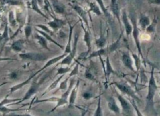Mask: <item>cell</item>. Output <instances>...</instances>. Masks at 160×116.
Instances as JSON below:
<instances>
[{"label":"cell","mask_w":160,"mask_h":116,"mask_svg":"<svg viewBox=\"0 0 160 116\" xmlns=\"http://www.w3.org/2000/svg\"><path fill=\"white\" fill-rule=\"evenodd\" d=\"M159 87L157 84L156 81L154 76V69L152 68L151 72L150 78L149 81L148 91L146 99V111H151L156 113L155 109L154 98L157 91Z\"/></svg>","instance_id":"6da1fadb"},{"label":"cell","mask_w":160,"mask_h":116,"mask_svg":"<svg viewBox=\"0 0 160 116\" xmlns=\"http://www.w3.org/2000/svg\"><path fill=\"white\" fill-rule=\"evenodd\" d=\"M75 84V81L74 79H73L70 82L69 86L68 87V88L65 91V92L62 95L61 97L60 98H59V99H58V101L57 102V104L56 105L55 107H54L53 109H52L50 111V112H53L60 107L63 106L65 105L68 104V98L69 97L70 94Z\"/></svg>","instance_id":"7a4b0ae2"},{"label":"cell","mask_w":160,"mask_h":116,"mask_svg":"<svg viewBox=\"0 0 160 116\" xmlns=\"http://www.w3.org/2000/svg\"><path fill=\"white\" fill-rule=\"evenodd\" d=\"M113 85H115L117 88L121 92L124 94L128 95V96L131 97V98L134 99L135 100L137 101H140V99L138 96L136 94L134 91L133 90L129 85L124 84V83H119L117 82H114L113 83Z\"/></svg>","instance_id":"3957f363"},{"label":"cell","mask_w":160,"mask_h":116,"mask_svg":"<svg viewBox=\"0 0 160 116\" xmlns=\"http://www.w3.org/2000/svg\"><path fill=\"white\" fill-rule=\"evenodd\" d=\"M78 39H79V35H78V34H76L75 37V42H74V44L73 49V50H72L71 52L69 54V55L68 54L63 59V60H62L61 63V65H70L71 64L72 62L75 57L76 53Z\"/></svg>","instance_id":"277c9868"},{"label":"cell","mask_w":160,"mask_h":116,"mask_svg":"<svg viewBox=\"0 0 160 116\" xmlns=\"http://www.w3.org/2000/svg\"><path fill=\"white\" fill-rule=\"evenodd\" d=\"M41 84V83H37L36 82H34V83H32L31 86L30 87V88L29 89L28 91L26 92V94L24 96V97L22 98L20 101L15 103L14 104H19L20 103L24 102L25 101L27 100L28 99L31 98V97H32L37 93Z\"/></svg>","instance_id":"5b68a950"},{"label":"cell","mask_w":160,"mask_h":116,"mask_svg":"<svg viewBox=\"0 0 160 116\" xmlns=\"http://www.w3.org/2000/svg\"><path fill=\"white\" fill-rule=\"evenodd\" d=\"M115 92L117 95V98L119 102L120 103L123 111L126 114L130 116L132 114V109L131 105L129 103L128 101L126 99H125L119 93L117 92L116 91H115Z\"/></svg>","instance_id":"8992f818"},{"label":"cell","mask_w":160,"mask_h":116,"mask_svg":"<svg viewBox=\"0 0 160 116\" xmlns=\"http://www.w3.org/2000/svg\"><path fill=\"white\" fill-rule=\"evenodd\" d=\"M20 57L21 58L24 60H30L35 61H43L47 59V57L44 54L33 53L21 54Z\"/></svg>","instance_id":"52a82bcc"},{"label":"cell","mask_w":160,"mask_h":116,"mask_svg":"<svg viewBox=\"0 0 160 116\" xmlns=\"http://www.w3.org/2000/svg\"><path fill=\"white\" fill-rule=\"evenodd\" d=\"M80 81H78L77 83L75 84L73 89H72L69 95V99L68 101V104L69 107H72L75 104L76 99L77 97L79 87Z\"/></svg>","instance_id":"ba28073f"},{"label":"cell","mask_w":160,"mask_h":116,"mask_svg":"<svg viewBox=\"0 0 160 116\" xmlns=\"http://www.w3.org/2000/svg\"><path fill=\"white\" fill-rule=\"evenodd\" d=\"M108 106L109 109L116 114L120 113V109L117 105L116 101L113 97L108 96L107 99Z\"/></svg>","instance_id":"9c48e42d"},{"label":"cell","mask_w":160,"mask_h":116,"mask_svg":"<svg viewBox=\"0 0 160 116\" xmlns=\"http://www.w3.org/2000/svg\"><path fill=\"white\" fill-rule=\"evenodd\" d=\"M132 20H133V23L134 24V29H133V36H134V38L136 44V46L138 50L139 53V55L141 56L142 57H143L142 53L141 51V49L140 44V42L139 41L138 39V29H137V27L136 24V21H135V19L134 17L133 16L132 18Z\"/></svg>","instance_id":"30bf717a"},{"label":"cell","mask_w":160,"mask_h":116,"mask_svg":"<svg viewBox=\"0 0 160 116\" xmlns=\"http://www.w3.org/2000/svg\"><path fill=\"white\" fill-rule=\"evenodd\" d=\"M68 54L64 53L63 54V55H62L59 56H58V57L54 58L53 59L50 60H49V61L47 63H46V64L41 69H40L39 71H38L37 73H35V75H37L38 73H40L41 71L46 69L48 67H50V66H51V65H53L54 64L57 63L58 62H59V61H60L62 59H63V58L65 57Z\"/></svg>","instance_id":"8fae6325"},{"label":"cell","mask_w":160,"mask_h":116,"mask_svg":"<svg viewBox=\"0 0 160 116\" xmlns=\"http://www.w3.org/2000/svg\"><path fill=\"white\" fill-rule=\"evenodd\" d=\"M34 77H35V76H34V75H33V76H31L29 79H27L26 81H24V82H22V83H20V84H17V85H15V86H14L11 87V88L10 89V91H9L10 94H12V93H13L14 92H16L17 91L19 90H20V89L22 88L25 87L26 85H27V84H28L29 83L31 80Z\"/></svg>","instance_id":"7c38bea8"},{"label":"cell","mask_w":160,"mask_h":116,"mask_svg":"<svg viewBox=\"0 0 160 116\" xmlns=\"http://www.w3.org/2000/svg\"><path fill=\"white\" fill-rule=\"evenodd\" d=\"M123 63L125 66L130 70L135 72L134 69L133 67V62L130 56L127 54H124L122 56Z\"/></svg>","instance_id":"4fadbf2b"},{"label":"cell","mask_w":160,"mask_h":116,"mask_svg":"<svg viewBox=\"0 0 160 116\" xmlns=\"http://www.w3.org/2000/svg\"><path fill=\"white\" fill-rule=\"evenodd\" d=\"M123 23H124V24L127 35L128 36L132 33L133 29L132 27L131 26V25L129 23V22L126 13L125 12H123Z\"/></svg>","instance_id":"5bb4252c"},{"label":"cell","mask_w":160,"mask_h":116,"mask_svg":"<svg viewBox=\"0 0 160 116\" xmlns=\"http://www.w3.org/2000/svg\"><path fill=\"white\" fill-rule=\"evenodd\" d=\"M64 76H65V75H62L60 77H59L57 80H56L55 81H54L53 83H52L49 87H48L47 89L44 91V92L42 94L41 96H43L44 95L50 92L51 91L53 90V89L56 88L57 87V86L58 85L60 81L63 78Z\"/></svg>","instance_id":"9a60e30c"},{"label":"cell","mask_w":160,"mask_h":116,"mask_svg":"<svg viewBox=\"0 0 160 116\" xmlns=\"http://www.w3.org/2000/svg\"><path fill=\"white\" fill-rule=\"evenodd\" d=\"M9 96V94L7 95L4 99L1 102H0V107L2 106H5L6 105H8V106L9 104H13L14 103L20 101L22 99V98L9 99L8 98Z\"/></svg>","instance_id":"2e32d148"},{"label":"cell","mask_w":160,"mask_h":116,"mask_svg":"<svg viewBox=\"0 0 160 116\" xmlns=\"http://www.w3.org/2000/svg\"><path fill=\"white\" fill-rule=\"evenodd\" d=\"M53 6L56 12L59 14H62L65 11V8L63 5L57 1V0H53Z\"/></svg>","instance_id":"e0dca14e"},{"label":"cell","mask_w":160,"mask_h":116,"mask_svg":"<svg viewBox=\"0 0 160 116\" xmlns=\"http://www.w3.org/2000/svg\"><path fill=\"white\" fill-rule=\"evenodd\" d=\"M73 7L74 9V10L76 11V12H77L80 16L83 18V20L85 21V22L86 23V24H88L86 14V12L83 10V9L81 8L79 6H76V5L73 6Z\"/></svg>","instance_id":"ac0fdd59"},{"label":"cell","mask_w":160,"mask_h":116,"mask_svg":"<svg viewBox=\"0 0 160 116\" xmlns=\"http://www.w3.org/2000/svg\"><path fill=\"white\" fill-rule=\"evenodd\" d=\"M111 7L113 10L114 14L116 16L118 20H120L119 18V9L118 4H117V0H111Z\"/></svg>","instance_id":"d6986e66"},{"label":"cell","mask_w":160,"mask_h":116,"mask_svg":"<svg viewBox=\"0 0 160 116\" xmlns=\"http://www.w3.org/2000/svg\"><path fill=\"white\" fill-rule=\"evenodd\" d=\"M75 26L73 27L70 26V32L69 38V40H68V42L67 45L66 46V47L65 51V53L69 54L71 52V38L72 35V32H73V30L74 27Z\"/></svg>","instance_id":"ffe728a7"},{"label":"cell","mask_w":160,"mask_h":116,"mask_svg":"<svg viewBox=\"0 0 160 116\" xmlns=\"http://www.w3.org/2000/svg\"><path fill=\"white\" fill-rule=\"evenodd\" d=\"M59 99V97H51L49 98L46 99H43V100H39L37 99L36 100L34 101L33 103H31V104H38V103H40L44 102H57L58 101Z\"/></svg>","instance_id":"44dd1931"},{"label":"cell","mask_w":160,"mask_h":116,"mask_svg":"<svg viewBox=\"0 0 160 116\" xmlns=\"http://www.w3.org/2000/svg\"><path fill=\"white\" fill-rule=\"evenodd\" d=\"M25 109H24L17 108V109H11L8 108L5 106H2L0 107V112L2 113H9L15 112L17 111H19L24 110Z\"/></svg>","instance_id":"7402d4cb"},{"label":"cell","mask_w":160,"mask_h":116,"mask_svg":"<svg viewBox=\"0 0 160 116\" xmlns=\"http://www.w3.org/2000/svg\"><path fill=\"white\" fill-rule=\"evenodd\" d=\"M64 24V21L62 20H58V19H55V20H54L53 21L50 22L48 23V25L53 29L61 28Z\"/></svg>","instance_id":"603a6c76"},{"label":"cell","mask_w":160,"mask_h":116,"mask_svg":"<svg viewBox=\"0 0 160 116\" xmlns=\"http://www.w3.org/2000/svg\"><path fill=\"white\" fill-rule=\"evenodd\" d=\"M106 66H107V71H106V79L109 78L111 74H115V71L113 70L111 66L109 57H107L106 60Z\"/></svg>","instance_id":"cb8c5ba5"},{"label":"cell","mask_w":160,"mask_h":116,"mask_svg":"<svg viewBox=\"0 0 160 116\" xmlns=\"http://www.w3.org/2000/svg\"><path fill=\"white\" fill-rule=\"evenodd\" d=\"M107 50L106 49H100L97 51L94 52L93 53L91 54L89 56L88 59H91L92 58L96 57H100L101 56L104 55L106 54L107 53Z\"/></svg>","instance_id":"d4e9b609"},{"label":"cell","mask_w":160,"mask_h":116,"mask_svg":"<svg viewBox=\"0 0 160 116\" xmlns=\"http://www.w3.org/2000/svg\"><path fill=\"white\" fill-rule=\"evenodd\" d=\"M84 31L85 32V36H84V41L86 42V45H87V48H88V51H87V53L89 54L90 52L91 51V39H90V34L88 32L86 31L85 29Z\"/></svg>","instance_id":"484cf974"},{"label":"cell","mask_w":160,"mask_h":116,"mask_svg":"<svg viewBox=\"0 0 160 116\" xmlns=\"http://www.w3.org/2000/svg\"><path fill=\"white\" fill-rule=\"evenodd\" d=\"M23 41L22 40L17 41L12 44V49L16 52L21 51L23 48Z\"/></svg>","instance_id":"4316f807"},{"label":"cell","mask_w":160,"mask_h":116,"mask_svg":"<svg viewBox=\"0 0 160 116\" xmlns=\"http://www.w3.org/2000/svg\"><path fill=\"white\" fill-rule=\"evenodd\" d=\"M129 101L130 102L133 108L134 109L135 112L136 113L137 116H144V115L139 110L138 107L137 106L136 103L135 102V100L133 99H129Z\"/></svg>","instance_id":"83f0119b"},{"label":"cell","mask_w":160,"mask_h":116,"mask_svg":"<svg viewBox=\"0 0 160 116\" xmlns=\"http://www.w3.org/2000/svg\"><path fill=\"white\" fill-rule=\"evenodd\" d=\"M94 116H103V112H102V109L101 107V97H99L97 104V108L95 111V114Z\"/></svg>","instance_id":"f1b7e54d"},{"label":"cell","mask_w":160,"mask_h":116,"mask_svg":"<svg viewBox=\"0 0 160 116\" xmlns=\"http://www.w3.org/2000/svg\"><path fill=\"white\" fill-rule=\"evenodd\" d=\"M140 24L143 29H145L150 24V20L146 16H142L140 20Z\"/></svg>","instance_id":"f546056e"},{"label":"cell","mask_w":160,"mask_h":116,"mask_svg":"<svg viewBox=\"0 0 160 116\" xmlns=\"http://www.w3.org/2000/svg\"><path fill=\"white\" fill-rule=\"evenodd\" d=\"M96 45L98 47L102 49L105 46L106 39L103 35H102L101 37L99 39L96 40Z\"/></svg>","instance_id":"4dcf8cb0"},{"label":"cell","mask_w":160,"mask_h":116,"mask_svg":"<svg viewBox=\"0 0 160 116\" xmlns=\"http://www.w3.org/2000/svg\"><path fill=\"white\" fill-rule=\"evenodd\" d=\"M98 3L99 4L100 6L101 7V9L102 10V11L104 12V13L105 14V15L106 17H107L108 18H110V14H109V13L107 11V9L105 8V6H104V3H103V1L102 0H96Z\"/></svg>","instance_id":"1f68e13d"},{"label":"cell","mask_w":160,"mask_h":116,"mask_svg":"<svg viewBox=\"0 0 160 116\" xmlns=\"http://www.w3.org/2000/svg\"><path fill=\"white\" fill-rule=\"evenodd\" d=\"M70 79V78L68 77L67 78H66L63 82H62L60 84L59 88L58 89L57 91L59 90H66L68 88V82Z\"/></svg>","instance_id":"d6a6232c"},{"label":"cell","mask_w":160,"mask_h":116,"mask_svg":"<svg viewBox=\"0 0 160 116\" xmlns=\"http://www.w3.org/2000/svg\"><path fill=\"white\" fill-rule=\"evenodd\" d=\"M90 8H91V11H92L95 14H97V15H100L101 14L100 10L99 9V7L96 5V4L94 3H91L90 4Z\"/></svg>","instance_id":"836d02e7"},{"label":"cell","mask_w":160,"mask_h":116,"mask_svg":"<svg viewBox=\"0 0 160 116\" xmlns=\"http://www.w3.org/2000/svg\"><path fill=\"white\" fill-rule=\"evenodd\" d=\"M71 68H68V67H67V68H60L58 70L57 75H65V74L71 71Z\"/></svg>","instance_id":"e575fe53"},{"label":"cell","mask_w":160,"mask_h":116,"mask_svg":"<svg viewBox=\"0 0 160 116\" xmlns=\"http://www.w3.org/2000/svg\"><path fill=\"white\" fill-rule=\"evenodd\" d=\"M121 37L119 38V39L117 41L115 42V43L111 45L110 46V47L108 49V50H109V51L110 52H112L114 51L115 50H116L118 48L119 44H120V40Z\"/></svg>","instance_id":"d590c367"},{"label":"cell","mask_w":160,"mask_h":116,"mask_svg":"<svg viewBox=\"0 0 160 116\" xmlns=\"http://www.w3.org/2000/svg\"><path fill=\"white\" fill-rule=\"evenodd\" d=\"M78 73H79V64H77L76 65L75 67H74L73 70L71 72V73L70 74L68 77L70 78L72 77H73L76 75H77Z\"/></svg>","instance_id":"8d00e7d4"},{"label":"cell","mask_w":160,"mask_h":116,"mask_svg":"<svg viewBox=\"0 0 160 116\" xmlns=\"http://www.w3.org/2000/svg\"><path fill=\"white\" fill-rule=\"evenodd\" d=\"M38 39L39 41V43L44 48H45L49 50L48 48L47 44V42L46 41L45 39H44L43 38L40 37V36H38Z\"/></svg>","instance_id":"74e56055"},{"label":"cell","mask_w":160,"mask_h":116,"mask_svg":"<svg viewBox=\"0 0 160 116\" xmlns=\"http://www.w3.org/2000/svg\"><path fill=\"white\" fill-rule=\"evenodd\" d=\"M5 116H33L32 115L28 114V113H26V114H10L6 115Z\"/></svg>","instance_id":"f35d334b"},{"label":"cell","mask_w":160,"mask_h":116,"mask_svg":"<svg viewBox=\"0 0 160 116\" xmlns=\"http://www.w3.org/2000/svg\"><path fill=\"white\" fill-rule=\"evenodd\" d=\"M85 76L87 78V79L90 80H93L94 79V76L89 71H86L85 73Z\"/></svg>","instance_id":"ab89813d"},{"label":"cell","mask_w":160,"mask_h":116,"mask_svg":"<svg viewBox=\"0 0 160 116\" xmlns=\"http://www.w3.org/2000/svg\"><path fill=\"white\" fill-rule=\"evenodd\" d=\"M83 98L84 99H90L92 97V94L91 93H85L83 95Z\"/></svg>","instance_id":"60d3db41"},{"label":"cell","mask_w":160,"mask_h":116,"mask_svg":"<svg viewBox=\"0 0 160 116\" xmlns=\"http://www.w3.org/2000/svg\"><path fill=\"white\" fill-rule=\"evenodd\" d=\"M31 32V29L30 28V27H27L26 29V34L27 37H28L30 36Z\"/></svg>","instance_id":"b9f144b4"},{"label":"cell","mask_w":160,"mask_h":116,"mask_svg":"<svg viewBox=\"0 0 160 116\" xmlns=\"http://www.w3.org/2000/svg\"><path fill=\"white\" fill-rule=\"evenodd\" d=\"M10 60H14V59H9V58H0V61Z\"/></svg>","instance_id":"7bdbcfd3"},{"label":"cell","mask_w":160,"mask_h":116,"mask_svg":"<svg viewBox=\"0 0 160 116\" xmlns=\"http://www.w3.org/2000/svg\"><path fill=\"white\" fill-rule=\"evenodd\" d=\"M7 84H8V82H4V83L1 84H0V88H1V87H2V86H3L4 85Z\"/></svg>","instance_id":"ee69618b"}]
</instances>
